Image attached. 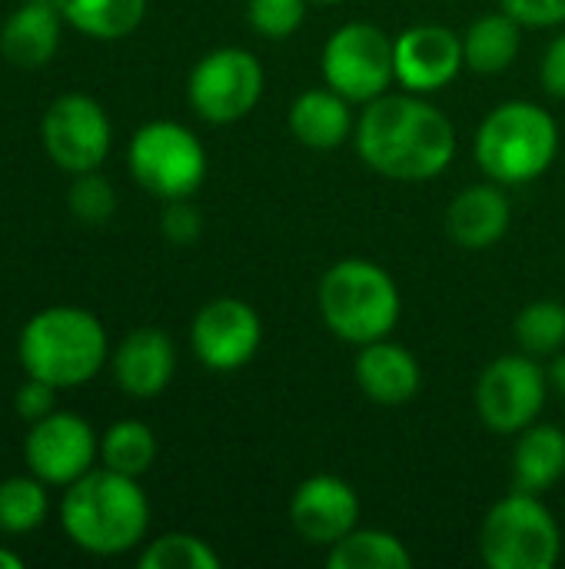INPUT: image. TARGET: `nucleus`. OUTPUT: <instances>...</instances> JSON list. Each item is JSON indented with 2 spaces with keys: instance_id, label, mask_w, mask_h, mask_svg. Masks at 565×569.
<instances>
[{
  "instance_id": "obj_25",
  "label": "nucleus",
  "mask_w": 565,
  "mask_h": 569,
  "mask_svg": "<svg viewBox=\"0 0 565 569\" xmlns=\"http://www.w3.org/2000/svg\"><path fill=\"white\" fill-rule=\"evenodd\" d=\"M157 460V433L143 420H117L100 433V467L123 473V477H143Z\"/></svg>"
},
{
  "instance_id": "obj_23",
  "label": "nucleus",
  "mask_w": 565,
  "mask_h": 569,
  "mask_svg": "<svg viewBox=\"0 0 565 569\" xmlns=\"http://www.w3.org/2000/svg\"><path fill=\"white\" fill-rule=\"evenodd\" d=\"M53 3L77 33L110 43L130 37L143 23L150 0H53Z\"/></svg>"
},
{
  "instance_id": "obj_8",
  "label": "nucleus",
  "mask_w": 565,
  "mask_h": 569,
  "mask_svg": "<svg viewBox=\"0 0 565 569\" xmlns=\"http://www.w3.org/2000/svg\"><path fill=\"white\" fill-rule=\"evenodd\" d=\"M323 83L350 103H370L396 83L393 37L366 20H350L323 43Z\"/></svg>"
},
{
  "instance_id": "obj_24",
  "label": "nucleus",
  "mask_w": 565,
  "mask_h": 569,
  "mask_svg": "<svg viewBox=\"0 0 565 569\" xmlns=\"http://www.w3.org/2000/svg\"><path fill=\"white\" fill-rule=\"evenodd\" d=\"M330 569H410L413 553L396 533L386 530H350L330 547Z\"/></svg>"
},
{
  "instance_id": "obj_28",
  "label": "nucleus",
  "mask_w": 565,
  "mask_h": 569,
  "mask_svg": "<svg viewBox=\"0 0 565 569\" xmlns=\"http://www.w3.org/2000/svg\"><path fill=\"white\" fill-rule=\"evenodd\" d=\"M140 569H220V553L193 533H163L150 543H143Z\"/></svg>"
},
{
  "instance_id": "obj_15",
  "label": "nucleus",
  "mask_w": 565,
  "mask_h": 569,
  "mask_svg": "<svg viewBox=\"0 0 565 569\" xmlns=\"http://www.w3.org/2000/svg\"><path fill=\"white\" fill-rule=\"evenodd\" d=\"M293 530L313 547H333L360 523L356 490L333 473H316L303 480L290 500Z\"/></svg>"
},
{
  "instance_id": "obj_3",
  "label": "nucleus",
  "mask_w": 565,
  "mask_h": 569,
  "mask_svg": "<svg viewBox=\"0 0 565 569\" xmlns=\"http://www.w3.org/2000/svg\"><path fill=\"white\" fill-rule=\"evenodd\" d=\"M17 360L23 377L43 380L57 390H77L110 363L107 327L97 313L73 303L43 307L23 323Z\"/></svg>"
},
{
  "instance_id": "obj_16",
  "label": "nucleus",
  "mask_w": 565,
  "mask_h": 569,
  "mask_svg": "<svg viewBox=\"0 0 565 569\" xmlns=\"http://www.w3.org/2000/svg\"><path fill=\"white\" fill-rule=\"evenodd\" d=\"M117 387L133 400L160 397L176 373V347L160 327H137L110 350Z\"/></svg>"
},
{
  "instance_id": "obj_12",
  "label": "nucleus",
  "mask_w": 565,
  "mask_h": 569,
  "mask_svg": "<svg viewBox=\"0 0 565 569\" xmlns=\"http://www.w3.org/2000/svg\"><path fill=\"white\" fill-rule=\"evenodd\" d=\"M100 460V437L70 410H53L27 427L23 463L47 487H70L87 477Z\"/></svg>"
},
{
  "instance_id": "obj_36",
  "label": "nucleus",
  "mask_w": 565,
  "mask_h": 569,
  "mask_svg": "<svg viewBox=\"0 0 565 569\" xmlns=\"http://www.w3.org/2000/svg\"><path fill=\"white\" fill-rule=\"evenodd\" d=\"M20 567H23V557H20L17 550L0 547V569H20Z\"/></svg>"
},
{
  "instance_id": "obj_17",
  "label": "nucleus",
  "mask_w": 565,
  "mask_h": 569,
  "mask_svg": "<svg viewBox=\"0 0 565 569\" xmlns=\"http://www.w3.org/2000/svg\"><path fill=\"white\" fill-rule=\"evenodd\" d=\"M513 207L503 183H470L446 207V233L463 250H486L509 230Z\"/></svg>"
},
{
  "instance_id": "obj_22",
  "label": "nucleus",
  "mask_w": 565,
  "mask_h": 569,
  "mask_svg": "<svg viewBox=\"0 0 565 569\" xmlns=\"http://www.w3.org/2000/svg\"><path fill=\"white\" fill-rule=\"evenodd\" d=\"M519 43L523 23L500 10L470 23V30L463 33V57L473 73H503L519 57Z\"/></svg>"
},
{
  "instance_id": "obj_21",
  "label": "nucleus",
  "mask_w": 565,
  "mask_h": 569,
  "mask_svg": "<svg viewBox=\"0 0 565 569\" xmlns=\"http://www.w3.org/2000/svg\"><path fill=\"white\" fill-rule=\"evenodd\" d=\"M565 477V430L533 423L513 447V483L526 493H543Z\"/></svg>"
},
{
  "instance_id": "obj_18",
  "label": "nucleus",
  "mask_w": 565,
  "mask_h": 569,
  "mask_svg": "<svg viewBox=\"0 0 565 569\" xmlns=\"http://www.w3.org/2000/svg\"><path fill=\"white\" fill-rule=\"evenodd\" d=\"M63 13L53 0H23L0 27V53L20 70L47 67L60 50Z\"/></svg>"
},
{
  "instance_id": "obj_30",
  "label": "nucleus",
  "mask_w": 565,
  "mask_h": 569,
  "mask_svg": "<svg viewBox=\"0 0 565 569\" xmlns=\"http://www.w3.org/2000/svg\"><path fill=\"white\" fill-rule=\"evenodd\" d=\"M306 3L310 0H250L246 20L266 40H286L303 27Z\"/></svg>"
},
{
  "instance_id": "obj_6",
  "label": "nucleus",
  "mask_w": 565,
  "mask_h": 569,
  "mask_svg": "<svg viewBox=\"0 0 565 569\" xmlns=\"http://www.w3.org/2000/svg\"><path fill=\"white\" fill-rule=\"evenodd\" d=\"M480 557L490 569H553L563 557V530L539 493L513 490L486 513Z\"/></svg>"
},
{
  "instance_id": "obj_33",
  "label": "nucleus",
  "mask_w": 565,
  "mask_h": 569,
  "mask_svg": "<svg viewBox=\"0 0 565 569\" xmlns=\"http://www.w3.org/2000/svg\"><path fill=\"white\" fill-rule=\"evenodd\" d=\"M57 393H60L57 387L27 377V380L17 387V393H13V410H17L27 423H33V420H40V417H47V413L57 410Z\"/></svg>"
},
{
  "instance_id": "obj_7",
  "label": "nucleus",
  "mask_w": 565,
  "mask_h": 569,
  "mask_svg": "<svg viewBox=\"0 0 565 569\" xmlns=\"http://www.w3.org/2000/svg\"><path fill=\"white\" fill-rule=\"evenodd\" d=\"M130 177L157 200L193 197L206 180V150L200 137L176 120H150L127 143Z\"/></svg>"
},
{
  "instance_id": "obj_26",
  "label": "nucleus",
  "mask_w": 565,
  "mask_h": 569,
  "mask_svg": "<svg viewBox=\"0 0 565 569\" xmlns=\"http://www.w3.org/2000/svg\"><path fill=\"white\" fill-rule=\"evenodd\" d=\"M50 510L47 483L27 470V477H7L0 480V533L7 537H27L37 527H43Z\"/></svg>"
},
{
  "instance_id": "obj_34",
  "label": "nucleus",
  "mask_w": 565,
  "mask_h": 569,
  "mask_svg": "<svg viewBox=\"0 0 565 569\" xmlns=\"http://www.w3.org/2000/svg\"><path fill=\"white\" fill-rule=\"evenodd\" d=\"M539 80H543V90L549 97L565 100V33L549 40L543 63H539Z\"/></svg>"
},
{
  "instance_id": "obj_29",
  "label": "nucleus",
  "mask_w": 565,
  "mask_h": 569,
  "mask_svg": "<svg viewBox=\"0 0 565 569\" xmlns=\"http://www.w3.org/2000/svg\"><path fill=\"white\" fill-rule=\"evenodd\" d=\"M67 210L80 223L100 227V223H107L117 213V190H113V183L100 170L73 173L70 190H67Z\"/></svg>"
},
{
  "instance_id": "obj_19",
  "label": "nucleus",
  "mask_w": 565,
  "mask_h": 569,
  "mask_svg": "<svg viewBox=\"0 0 565 569\" xmlns=\"http://www.w3.org/2000/svg\"><path fill=\"white\" fill-rule=\"evenodd\" d=\"M353 373H356L360 390L380 407H400L413 400L423 383L420 360L406 347L393 343L390 337L363 343L356 353Z\"/></svg>"
},
{
  "instance_id": "obj_2",
  "label": "nucleus",
  "mask_w": 565,
  "mask_h": 569,
  "mask_svg": "<svg viewBox=\"0 0 565 569\" xmlns=\"http://www.w3.org/2000/svg\"><path fill=\"white\" fill-rule=\"evenodd\" d=\"M60 530L90 557H123L147 543L150 500L137 477L93 467L77 483L63 487Z\"/></svg>"
},
{
  "instance_id": "obj_31",
  "label": "nucleus",
  "mask_w": 565,
  "mask_h": 569,
  "mask_svg": "<svg viewBox=\"0 0 565 569\" xmlns=\"http://www.w3.org/2000/svg\"><path fill=\"white\" fill-rule=\"evenodd\" d=\"M160 233H163L170 243H176V247L196 243V240H200V233H203V213L196 210V203H193L190 197L163 200Z\"/></svg>"
},
{
  "instance_id": "obj_10",
  "label": "nucleus",
  "mask_w": 565,
  "mask_h": 569,
  "mask_svg": "<svg viewBox=\"0 0 565 569\" xmlns=\"http://www.w3.org/2000/svg\"><path fill=\"white\" fill-rule=\"evenodd\" d=\"M40 143L50 163L70 177L100 170L113 147V123L90 93H60L40 120Z\"/></svg>"
},
{
  "instance_id": "obj_27",
  "label": "nucleus",
  "mask_w": 565,
  "mask_h": 569,
  "mask_svg": "<svg viewBox=\"0 0 565 569\" xmlns=\"http://www.w3.org/2000/svg\"><path fill=\"white\" fill-rule=\"evenodd\" d=\"M516 343L529 357H556L565 347V303L536 300L516 317Z\"/></svg>"
},
{
  "instance_id": "obj_5",
  "label": "nucleus",
  "mask_w": 565,
  "mask_h": 569,
  "mask_svg": "<svg viewBox=\"0 0 565 569\" xmlns=\"http://www.w3.org/2000/svg\"><path fill=\"white\" fill-rule=\"evenodd\" d=\"M316 303L330 333L353 347L386 340L403 313L396 280L380 263L356 257L340 260L323 273Z\"/></svg>"
},
{
  "instance_id": "obj_11",
  "label": "nucleus",
  "mask_w": 565,
  "mask_h": 569,
  "mask_svg": "<svg viewBox=\"0 0 565 569\" xmlns=\"http://www.w3.org/2000/svg\"><path fill=\"white\" fill-rule=\"evenodd\" d=\"M549 377L529 353L496 357L476 383V413L480 420L503 437L523 433L533 427L546 407Z\"/></svg>"
},
{
  "instance_id": "obj_1",
  "label": "nucleus",
  "mask_w": 565,
  "mask_h": 569,
  "mask_svg": "<svg viewBox=\"0 0 565 569\" xmlns=\"http://www.w3.org/2000/svg\"><path fill=\"white\" fill-rule=\"evenodd\" d=\"M356 153L386 180L423 183L450 170L456 157L453 120L426 93H383L356 117Z\"/></svg>"
},
{
  "instance_id": "obj_13",
  "label": "nucleus",
  "mask_w": 565,
  "mask_h": 569,
  "mask_svg": "<svg viewBox=\"0 0 565 569\" xmlns=\"http://www.w3.org/2000/svg\"><path fill=\"white\" fill-rule=\"evenodd\" d=\"M263 343L260 313L240 297H216L203 303L190 323L193 357L213 373H233L246 367Z\"/></svg>"
},
{
  "instance_id": "obj_32",
  "label": "nucleus",
  "mask_w": 565,
  "mask_h": 569,
  "mask_svg": "<svg viewBox=\"0 0 565 569\" xmlns=\"http://www.w3.org/2000/svg\"><path fill=\"white\" fill-rule=\"evenodd\" d=\"M500 10H506L523 27H563L565 0H500Z\"/></svg>"
},
{
  "instance_id": "obj_14",
  "label": "nucleus",
  "mask_w": 565,
  "mask_h": 569,
  "mask_svg": "<svg viewBox=\"0 0 565 569\" xmlns=\"http://www.w3.org/2000/svg\"><path fill=\"white\" fill-rule=\"evenodd\" d=\"M393 67L403 90L436 93L450 87L466 67L463 33H453L443 23H416L393 37Z\"/></svg>"
},
{
  "instance_id": "obj_20",
  "label": "nucleus",
  "mask_w": 565,
  "mask_h": 569,
  "mask_svg": "<svg viewBox=\"0 0 565 569\" xmlns=\"http://www.w3.org/2000/svg\"><path fill=\"white\" fill-rule=\"evenodd\" d=\"M290 133L306 150H336L356 130L353 103L336 93L333 87H310L303 90L286 113Z\"/></svg>"
},
{
  "instance_id": "obj_35",
  "label": "nucleus",
  "mask_w": 565,
  "mask_h": 569,
  "mask_svg": "<svg viewBox=\"0 0 565 569\" xmlns=\"http://www.w3.org/2000/svg\"><path fill=\"white\" fill-rule=\"evenodd\" d=\"M546 377H549V390H556L565 400V350L553 357V363L546 367Z\"/></svg>"
},
{
  "instance_id": "obj_37",
  "label": "nucleus",
  "mask_w": 565,
  "mask_h": 569,
  "mask_svg": "<svg viewBox=\"0 0 565 569\" xmlns=\"http://www.w3.org/2000/svg\"><path fill=\"white\" fill-rule=\"evenodd\" d=\"M310 3H340V0H310Z\"/></svg>"
},
{
  "instance_id": "obj_9",
  "label": "nucleus",
  "mask_w": 565,
  "mask_h": 569,
  "mask_svg": "<svg viewBox=\"0 0 565 569\" xmlns=\"http://www.w3.org/2000/svg\"><path fill=\"white\" fill-rule=\"evenodd\" d=\"M263 63L243 47H216L203 53L186 77V100L206 123L230 127L243 120L263 97Z\"/></svg>"
},
{
  "instance_id": "obj_4",
  "label": "nucleus",
  "mask_w": 565,
  "mask_h": 569,
  "mask_svg": "<svg viewBox=\"0 0 565 569\" xmlns=\"http://www.w3.org/2000/svg\"><path fill=\"white\" fill-rule=\"evenodd\" d=\"M473 153L490 180L503 187L533 183L559 153V123L533 100H506L480 123Z\"/></svg>"
}]
</instances>
